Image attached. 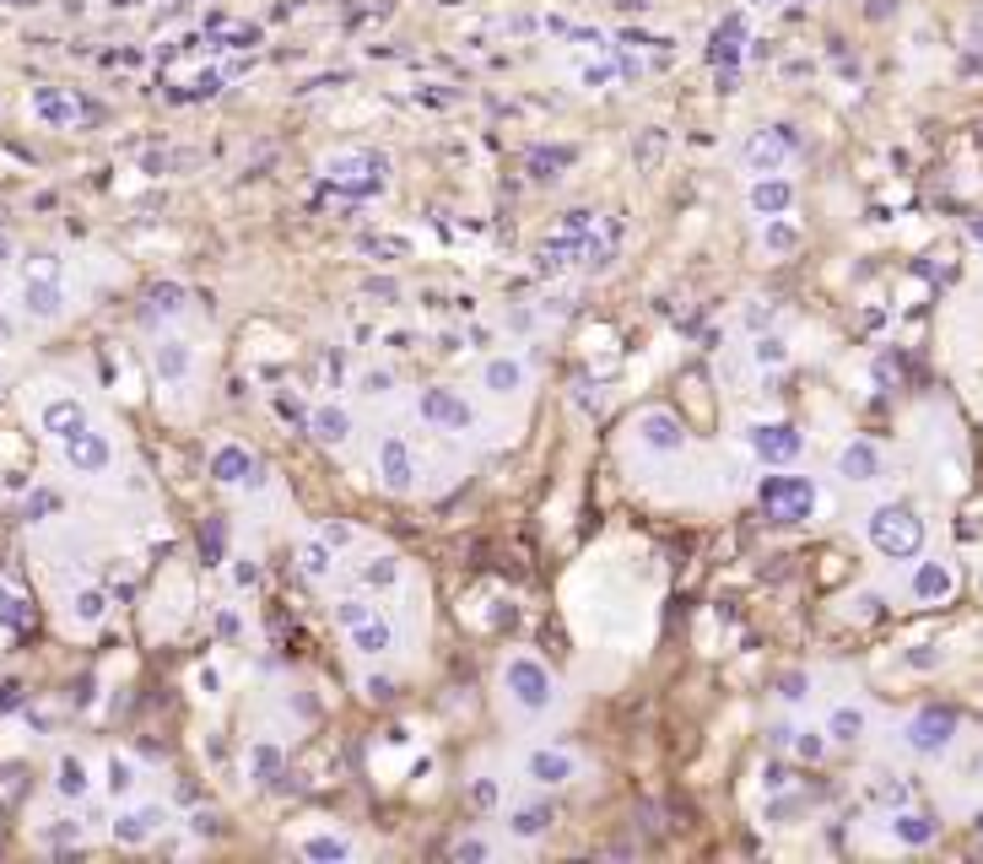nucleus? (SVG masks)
I'll use <instances>...</instances> for the list:
<instances>
[{"instance_id": "nucleus-33", "label": "nucleus", "mask_w": 983, "mask_h": 864, "mask_svg": "<svg viewBox=\"0 0 983 864\" xmlns=\"http://www.w3.org/2000/svg\"><path fill=\"white\" fill-rule=\"evenodd\" d=\"M103 773H109V778H103V789H109L114 800H131V794H136L140 773H136V762H131V756H109V762H103Z\"/></svg>"}, {"instance_id": "nucleus-20", "label": "nucleus", "mask_w": 983, "mask_h": 864, "mask_svg": "<svg viewBox=\"0 0 983 864\" xmlns=\"http://www.w3.org/2000/svg\"><path fill=\"white\" fill-rule=\"evenodd\" d=\"M746 206L767 222V217H789V206H795V184L789 178H778V173H757V184L746 189Z\"/></svg>"}, {"instance_id": "nucleus-38", "label": "nucleus", "mask_w": 983, "mask_h": 864, "mask_svg": "<svg viewBox=\"0 0 983 864\" xmlns=\"http://www.w3.org/2000/svg\"><path fill=\"white\" fill-rule=\"evenodd\" d=\"M157 313H184V287H173V282L151 287V308H146V319H157Z\"/></svg>"}, {"instance_id": "nucleus-31", "label": "nucleus", "mask_w": 983, "mask_h": 864, "mask_svg": "<svg viewBox=\"0 0 983 864\" xmlns=\"http://www.w3.org/2000/svg\"><path fill=\"white\" fill-rule=\"evenodd\" d=\"M297 854L314 864H346L352 860V838H341V832H308V838L297 843Z\"/></svg>"}, {"instance_id": "nucleus-56", "label": "nucleus", "mask_w": 983, "mask_h": 864, "mask_svg": "<svg viewBox=\"0 0 983 864\" xmlns=\"http://www.w3.org/2000/svg\"><path fill=\"white\" fill-rule=\"evenodd\" d=\"M973 773H983V751H979V762H973Z\"/></svg>"}, {"instance_id": "nucleus-54", "label": "nucleus", "mask_w": 983, "mask_h": 864, "mask_svg": "<svg viewBox=\"0 0 983 864\" xmlns=\"http://www.w3.org/2000/svg\"><path fill=\"white\" fill-rule=\"evenodd\" d=\"M11 260H16V244H11V238H5V233H0V271H5V266H11Z\"/></svg>"}, {"instance_id": "nucleus-53", "label": "nucleus", "mask_w": 983, "mask_h": 864, "mask_svg": "<svg viewBox=\"0 0 983 864\" xmlns=\"http://www.w3.org/2000/svg\"><path fill=\"white\" fill-rule=\"evenodd\" d=\"M233 578H238V583H255V578H260V568H255V563H238V568H233Z\"/></svg>"}, {"instance_id": "nucleus-35", "label": "nucleus", "mask_w": 983, "mask_h": 864, "mask_svg": "<svg viewBox=\"0 0 983 864\" xmlns=\"http://www.w3.org/2000/svg\"><path fill=\"white\" fill-rule=\"evenodd\" d=\"M357 578H363V589H379V594H384V589L401 583V563H395V557H368V563L357 568Z\"/></svg>"}, {"instance_id": "nucleus-43", "label": "nucleus", "mask_w": 983, "mask_h": 864, "mask_svg": "<svg viewBox=\"0 0 983 864\" xmlns=\"http://www.w3.org/2000/svg\"><path fill=\"white\" fill-rule=\"evenodd\" d=\"M870 800H881V805H908V783H870Z\"/></svg>"}, {"instance_id": "nucleus-26", "label": "nucleus", "mask_w": 983, "mask_h": 864, "mask_svg": "<svg viewBox=\"0 0 983 864\" xmlns=\"http://www.w3.org/2000/svg\"><path fill=\"white\" fill-rule=\"evenodd\" d=\"M552 822H557V811H552L546 800H536V805H519V811H508V832H514V838H525V843L546 838V832H552Z\"/></svg>"}, {"instance_id": "nucleus-25", "label": "nucleus", "mask_w": 983, "mask_h": 864, "mask_svg": "<svg viewBox=\"0 0 983 864\" xmlns=\"http://www.w3.org/2000/svg\"><path fill=\"white\" fill-rule=\"evenodd\" d=\"M951 594H957V573H951L946 563H919V568H913V600L941 605V600H951Z\"/></svg>"}, {"instance_id": "nucleus-52", "label": "nucleus", "mask_w": 983, "mask_h": 864, "mask_svg": "<svg viewBox=\"0 0 983 864\" xmlns=\"http://www.w3.org/2000/svg\"><path fill=\"white\" fill-rule=\"evenodd\" d=\"M368 292H373V297H384V303H395V297H401L395 282H368Z\"/></svg>"}, {"instance_id": "nucleus-49", "label": "nucleus", "mask_w": 983, "mask_h": 864, "mask_svg": "<svg viewBox=\"0 0 983 864\" xmlns=\"http://www.w3.org/2000/svg\"><path fill=\"white\" fill-rule=\"evenodd\" d=\"M800 811V800H778V805H767V822H778V827H789V816Z\"/></svg>"}, {"instance_id": "nucleus-19", "label": "nucleus", "mask_w": 983, "mask_h": 864, "mask_svg": "<svg viewBox=\"0 0 983 864\" xmlns=\"http://www.w3.org/2000/svg\"><path fill=\"white\" fill-rule=\"evenodd\" d=\"M789 151H795V136L778 125V131H757L751 141H746V168L751 173H778L784 162H789Z\"/></svg>"}, {"instance_id": "nucleus-42", "label": "nucleus", "mask_w": 983, "mask_h": 864, "mask_svg": "<svg viewBox=\"0 0 983 864\" xmlns=\"http://www.w3.org/2000/svg\"><path fill=\"white\" fill-rule=\"evenodd\" d=\"M390 390H395V373H390V368L363 373V395H373V400H379V395H390Z\"/></svg>"}, {"instance_id": "nucleus-36", "label": "nucleus", "mask_w": 983, "mask_h": 864, "mask_svg": "<svg viewBox=\"0 0 983 864\" xmlns=\"http://www.w3.org/2000/svg\"><path fill=\"white\" fill-rule=\"evenodd\" d=\"M827 751H833L827 724H822V729H795V756H800V762H822Z\"/></svg>"}, {"instance_id": "nucleus-40", "label": "nucleus", "mask_w": 983, "mask_h": 864, "mask_svg": "<svg viewBox=\"0 0 983 864\" xmlns=\"http://www.w3.org/2000/svg\"><path fill=\"white\" fill-rule=\"evenodd\" d=\"M44 843H54V849H71V843H82V827H76L71 816H60L54 827H44Z\"/></svg>"}, {"instance_id": "nucleus-55", "label": "nucleus", "mask_w": 983, "mask_h": 864, "mask_svg": "<svg viewBox=\"0 0 983 864\" xmlns=\"http://www.w3.org/2000/svg\"><path fill=\"white\" fill-rule=\"evenodd\" d=\"M968 233H973V238L983 244V217H973V222H968Z\"/></svg>"}, {"instance_id": "nucleus-24", "label": "nucleus", "mask_w": 983, "mask_h": 864, "mask_svg": "<svg viewBox=\"0 0 983 864\" xmlns=\"http://www.w3.org/2000/svg\"><path fill=\"white\" fill-rule=\"evenodd\" d=\"M54 794H60V800H71V805H82V800L93 794V767H87L82 756H71V751H65V756L54 762Z\"/></svg>"}, {"instance_id": "nucleus-21", "label": "nucleus", "mask_w": 983, "mask_h": 864, "mask_svg": "<svg viewBox=\"0 0 983 864\" xmlns=\"http://www.w3.org/2000/svg\"><path fill=\"white\" fill-rule=\"evenodd\" d=\"M395 643H401V632H395V621H390L384 610H373V616H363V621L352 627V649H357L363 659H384V654H395Z\"/></svg>"}, {"instance_id": "nucleus-11", "label": "nucleus", "mask_w": 983, "mask_h": 864, "mask_svg": "<svg viewBox=\"0 0 983 864\" xmlns=\"http://www.w3.org/2000/svg\"><path fill=\"white\" fill-rule=\"evenodd\" d=\"M632 432H638V443L649 448V454H687V422L676 417V411H665V406H649V411H638V422H632Z\"/></svg>"}, {"instance_id": "nucleus-4", "label": "nucleus", "mask_w": 983, "mask_h": 864, "mask_svg": "<svg viewBox=\"0 0 983 864\" xmlns=\"http://www.w3.org/2000/svg\"><path fill=\"white\" fill-rule=\"evenodd\" d=\"M503 692H508V703H514L519 714L541 719V714H552V703H557V676H552L536 654H514V659L503 665Z\"/></svg>"}, {"instance_id": "nucleus-12", "label": "nucleus", "mask_w": 983, "mask_h": 864, "mask_svg": "<svg viewBox=\"0 0 983 864\" xmlns=\"http://www.w3.org/2000/svg\"><path fill=\"white\" fill-rule=\"evenodd\" d=\"M151 373L162 390H184L195 379V346L184 335H157L151 341Z\"/></svg>"}, {"instance_id": "nucleus-9", "label": "nucleus", "mask_w": 983, "mask_h": 864, "mask_svg": "<svg viewBox=\"0 0 983 864\" xmlns=\"http://www.w3.org/2000/svg\"><path fill=\"white\" fill-rule=\"evenodd\" d=\"M957 740V714L951 708H919L913 719L902 724V745L913 756H946Z\"/></svg>"}, {"instance_id": "nucleus-13", "label": "nucleus", "mask_w": 983, "mask_h": 864, "mask_svg": "<svg viewBox=\"0 0 983 864\" xmlns=\"http://www.w3.org/2000/svg\"><path fill=\"white\" fill-rule=\"evenodd\" d=\"M211 481L217 486H244V492H260L266 486V465L244 448V443H222L211 454Z\"/></svg>"}, {"instance_id": "nucleus-41", "label": "nucleus", "mask_w": 983, "mask_h": 864, "mask_svg": "<svg viewBox=\"0 0 983 864\" xmlns=\"http://www.w3.org/2000/svg\"><path fill=\"white\" fill-rule=\"evenodd\" d=\"M941 659H946V649H935V643H913V649H908V665H913V670H935Z\"/></svg>"}, {"instance_id": "nucleus-5", "label": "nucleus", "mask_w": 983, "mask_h": 864, "mask_svg": "<svg viewBox=\"0 0 983 864\" xmlns=\"http://www.w3.org/2000/svg\"><path fill=\"white\" fill-rule=\"evenodd\" d=\"M746 448H751V459L762 465V470H789L795 459H800V448H806V437L795 422H751L746 428Z\"/></svg>"}, {"instance_id": "nucleus-51", "label": "nucleus", "mask_w": 983, "mask_h": 864, "mask_svg": "<svg viewBox=\"0 0 983 864\" xmlns=\"http://www.w3.org/2000/svg\"><path fill=\"white\" fill-rule=\"evenodd\" d=\"M762 783H767V789H784V783H789V773H784V767H778V762H773V767H767V773H762Z\"/></svg>"}, {"instance_id": "nucleus-37", "label": "nucleus", "mask_w": 983, "mask_h": 864, "mask_svg": "<svg viewBox=\"0 0 983 864\" xmlns=\"http://www.w3.org/2000/svg\"><path fill=\"white\" fill-rule=\"evenodd\" d=\"M373 610H379V605H368L363 594H346V600H335V605H330V616H335V627H346V632H352V627H357L363 616H373Z\"/></svg>"}, {"instance_id": "nucleus-23", "label": "nucleus", "mask_w": 983, "mask_h": 864, "mask_svg": "<svg viewBox=\"0 0 983 864\" xmlns=\"http://www.w3.org/2000/svg\"><path fill=\"white\" fill-rule=\"evenodd\" d=\"M308 432H314V443H324V448H341L346 437H352V411L346 406H314L308 411Z\"/></svg>"}, {"instance_id": "nucleus-29", "label": "nucleus", "mask_w": 983, "mask_h": 864, "mask_svg": "<svg viewBox=\"0 0 983 864\" xmlns=\"http://www.w3.org/2000/svg\"><path fill=\"white\" fill-rule=\"evenodd\" d=\"M297 573L314 578V583H324V578L335 573V546H330L324 535H308V541L297 546Z\"/></svg>"}, {"instance_id": "nucleus-44", "label": "nucleus", "mask_w": 983, "mask_h": 864, "mask_svg": "<svg viewBox=\"0 0 983 864\" xmlns=\"http://www.w3.org/2000/svg\"><path fill=\"white\" fill-rule=\"evenodd\" d=\"M806 687H811V681H806L800 670H789V676L778 681V698H789V703H800V698H806Z\"/></svg>"}, {"instance_id": "nucleus-27", "label": "nucleus", "mask_w": 983, "mask_h": 864, "mask_svg": "<svg viewBox=\"0 0 983 864\" xmlns=\"http://www.w3.org/2000/svg\"><path fill=\"white\" fill-rule=\"evenodd\" d=\"M244 773H249V783H277L286 773V756H281L277 740H255L249 756H244Z\"/></svg>"}, {"instance_id": "nucleus-30", "label": "nucleus", "mask_w": 983, "mask_h": 864, "mask_svg": "<svg viewBox=\"0 0 983 864\" xmlns=\"http://www.w3.org/2000/svg\"><path fill=\"white\" fill-rule=\"evenodd\" d=\"M864 729H870V714H864L859 703H838V708L827 714V735H833V745H859V740H864Z\"/></svg>"}, {"instance_id": "nucleus-39", "label": "nucleus", "mask_w": 983, "mask_h": 864, "mask_svg": "<svg viewBox=\"0 0 983 864\" xmlns=\"http://www.w3.org/2000/svg\"><path fill=\"white\" fill-rule=\"evenodd\" d=\"M573 406H578L583 417H600V411H605V390L589 384V379H578V384H573Z\"/></svg>"}, {"instance_id": "nucleus-46", "label": "nucleus", "mask_w": 983, "mask_h": 864, "mask_svg": "<svg viewBox=\"0 0 983 864\" xmlns=\"http://www.w3.org/2000/svg\"><path fill=\"white\" fill-rule=\"evenodd\" d=\"M319 535H324V541H330L335 552H341V546H352V524H341V519H330V524H324Z\"/></svg>"}, {"instance_id": "nucleus-3", "label": "nucleus", "mask_w": 983, "mask_h": 864, "mask_svg": "<svg viewBox=\"0 0 983 864\" xmlns=\"http://www.w3.org/2000/svg\"><path fill=\"white\" fill-rule=\"evenodd\" d=\"M864 535H870V546H875L881 557L908 563V557H919V546H924V519H919L908 503H881V508L864 519Z\"/></svg>"}, {"instance_id": "nucleus-22", "label": "nucleus", "mask_w": 983, "mask_h": 864, "mask_svg": "<svg viewBox=\"0 0 983 864\" xmlns=\"http://www.w3.org/2000/svg\"><path fill=\"white\" fill-rule=\"evenodd\" d=\"M886 832H892L902 849H930V843L941 838V822H935L930 811H908V805H897V811L886 816Z\"/></svg>"}, {"instance_id": "nucleus-16", "label": "nucleus", "mask_w": 983, "mask_h": 864, "mask_svg": "<svg viewBox=\"0 0 983 864\" xmlns=\"http://www.w3.org/2000/svg\"><path fill=\"white\" fill-rule=\"evenodd\" d=\"M38 428H44V437L65 443V437H76V432L93 428V411H87L76 395H49V400L38 406Z\"/></svg>"}, {"instance_id": "nucleus-47", "label": "nucleus", "mask_w": 983, "mask_h": 864, "mask_svg": "<svg viewBox=\"0 0 983 864\" xmlns=\"http://www.w3.org/2000/svg\"><path fill=\"white\" fill-rule=\"evenodd\" d=\"M881 605H886L881 594H859V600H853V616H859V621H875V616H881Z\"/></svg>"}, {"instance_id": "nucleus-57", "label": "nucleus", "mask_w": 983, "mask_h": 864, "mask_svg": "<svg viewBox=\"0 0 983 864\" xmlns=\"http://www.w3.org/2000/svg\"><path fill=\"white\" fill-rule=\"evenodd\" d=\"M979 832H983V811H979Z\"/></svg>"}, {"instance_id": "nucleus-6", "label": "nucleus", "mask_w": 983, "mask_h": 864, "mask_svg": "<svg viewBox=\"0 0 983 864\" xmlns=\"http://www.w3.org/2000/svg\"><path fill=\"white\" fill-rule=\"evenodd\" d=\"M60 459H65V470H71V476L98 481V476H109V470H114L120 448H114V437H109L103 428H87V432H76V437H65V443H60Z\"/></svg>"}, {"instance_id": "nucleus-45", "label": "nucleus", "mask_w": 983, "mask_h": 864, "mask_svg": "<svg viewBox=\"0 0 983 864\" xmlns=\"http://www.w3.org/2000/svg\"><path fill=\"white\" fill-rule=\"evenodd\" d=\"M449 854H454V860H487V854H492V849H487V843H481V838H459V843H454V849H449Z\"/></svg>"}, {"instance_id": "nucleus-14", "label": "nucleus", "mask_w": 983, "mask_h": 864, "mask_svg": "<svg viewBox=\"0 0 983 864\" xmlns=\"http://www.w3.org/2000/svg\"><path fill=\"white\" fill-rule=\"evenodd\" d=\"M373 470H379V481L390 486V492H411L417 486V454H411V443L401 437V432H390L379 448H373Z\"/></svg>"}, {"instance_id": "nucleus-10", "label": "nucleus", "mask_w": 983, "mask_h": 864, "mask_svg": "<svg viewBox=\"0 0 983 864\" xmlns=\"http://www.w3.org/2000/svg\"><path fill=\"white\" fill-rule=\"evenodd\" d=\"M384 157H373V151H346V157H330L324 162V178L330 184H341V189H357V195H379L384 189Z\"/></svg>"}, {"instance_id": "nucleus-15", "label": "nucleus", "mask_w": 983, "mask_h": 864, "mask_svg": "<svg viewBox=\"0 0 983 864\" xmlns=\"http://www.w3.org/2000/svg\"><path fill=\"white\" fill-rule=\"evenodd\" d=\"M578 773H583V762H578L567 745H541V751L525 756V778H530L536 789H562V783H573Z\"/></svg>"}, {"instance_id": "nucleus-18", "label": "nucleus", "mask_w": 983, "mask_h": 864, "mask_svg": "<svg viewBox=\"0 0 983 864\" xmlns=\"http://www.w3.org/2000/svg\"><path fill=\"white\" fill-rule=\"evenodd\" d=\"M881 470H886V459H881V448H875L870 437H848V443L838 448V476H843V481L864 486V481H881Z\"/></svg>"}, {"instance_id": "nucleus-34", "label": "nucleus", "mask_w": 983, "mask_h": 864, "mask_svg": "<svg viewBox=\"0 0 983 864\" xmlns=\"http://www.w3.org/2000/svg\"><path fill=\"white\" fill-rule=\"evenodd\" d=\"M762 244H767V255H795L800 249V227L784 222V217H767L762 222Z\"/></svg>"}, {"instance_id": "nucleus-1", "label": "nucleus", "mask_w": 983, "mask_h": 864, "mask_svg": "<svg viewBox=\"0 0 983 864\" xmlns=\"http://www.w3.org/2000/svg\"><path fill=\"white\" fill-rule=\"evenodd\" d=\"M16 313L27 324H60L71 313V287L54 255H38L22 266V287H16Z\"/></svg>"}, {"instance_id": "nucleus-48", "label": "nucleus", "mask_w": 983, "mask_h": 864, "mask_svg": "<svg viewBox=\"0 0 983 864\" xmlns=\"http://www.w3.org/2000/svg\"><path fill=\"white\" fill-rule=\"evenodd\" d=\"M363 692H368L373 703H384V698H395V681H390V676H368V681H363Z\"/></svg>"}, {"instance_id": "nucleus-50", "label": "nucleus", "mask_w": 983, "mask_h": 864, "mask_svg": "<svg viewBox=\"0 0 983 864\" xmlns=\"http://www.w3.org/2000/svg\"><path fill=\"white\" fill-rule=\"evenodd\" d=\"M767 740H773V745H795V729H789V724H773Z\"/></svg>"}, {"instance_id": "nucleus-32", "label": "nucleus", "mask_w": 983, "mask_h": 864, "mask_svg": "<svg viewBox=\"0 0 983 864\" xmlns=\"http://www.w3.org/2000/svg\"><path fill=\"white\" fill-rule=\"evenodd\" d=\"M751 362H757L762 373H778V368H789V341H784V335H773V330H762V335L751 341Z\"/></svg>"}, {"instance_id": "nucleus-8", "label": "nucleus", "mask_w": 983, "mask_h": 864, "mask_svg": "<svg viewBox=\"0 0 983 864\" xmlns=\"http://www.w3.org/2000/svg\"><path fill=\"white\" fill-rule=\"evenodd\" d=\"M417 417L438 432H470L476 428L470 400H465L459 390H449V384H427V390H417Z\"/></svg>"}, {"instance_id": "nucleus-2", "label": "nucleus", "mask_w": 983, "mask_h": 864, "mask_svg": "<svg viewBox=\"0 0 983 864\" xmlns=\"http://www.w3.org/2000/svg\"><path fill=\"white\" fill-rule=\"evenodd\" d=\"M757 503L773 524H806L816 508H822V492L811 476H789V470H767L757 481Z\"/></svg>"}, {"instance_id": "nucleus-7", "label": "nucleus", "mask_w": 983, "mask_h": 864, "mask_svg": "<svg viewBox=\"0 0 983 864\" xmlns=\"http://www.w3.org/2000/svg\"><path fill=\"white\" fill-rule=\"evenodd\" d=\"M168 832V805H157V800H131V805H120V816L109 822V838L120 843V849H146V843H157Z\"/></svg>"}, {"instance_id": "nucleus-17", "label": "nucleus", "mask_w": 983, "mask_h": 864, "mask_svg": "<svg viewBox=\"0 0 983 864\" xmlns=\"http://www.w3.org/2000/svg\"><path fill=\"white\" fill-rule=\"evenodd\" d=\"M481 390H487V395H497V400L525 395V390H530V368H525V357H514V351L487 357V368H481Z\"/></svg>"}, {"instance_id": "nucleus-28", "label": "nucleus", "mask_w": 983, "mask_h": 864, "mask_svg": "<svg viewBox=\"0 0 983 864\" xmlns=\"http://www.w3.org/2000/svg\"><path fill=\"white\" fill-rule=\"evenodd\" d=\"M71 621H76V627H103V621H109V594H103L98 583L71 589Z\"/></svg>"}]
</instances>
